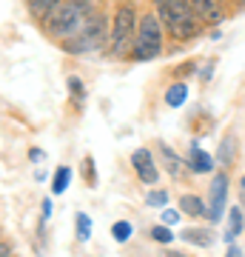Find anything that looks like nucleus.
Masks as SVG:
<instances>
[{
    "label": "nucleus",
    "instance_id": "nucleus-3",
    "mask_svg": "<svg viewBox=\"0 0 245 257\" xmlns=\"http://www.w3.org/2000/svg\"><path fill=\"white\" fill-rule=\"evenodd\" d=\"M160 52H163V23L157 20L154 12H148V15H143L140 23H137L131 55H134V60H140V63H148V60L160 57Z\"/></svg>",
    "mask_w": 245,
    "mask_h": 257
},
{
    "label": "nucleus",
    "instance_id": "nucleus-10",
    "mask_svg": "<svg viewBox=\"0 0 245 257\" xmlns=\"http://www.w3.org/2000/svg\"><path fill=\"white\" fill-rule=\"evenodd\" d=\"M182 240H185V243H194V246H200V248H208V246H214V231H208V229H185L182 231Z\"/></svg>",
    "mask_w": 245,
    "mask_h": 257
},
{
    "label": "nucleus",
    "instance_id": "nucleus-25",
    "mask_svg": "<svg viewBox=\"0 0 245 257\" xmlns=\"http://www.w3.org/2000/svg\"><path fill=\"white\" fill-rule=\"evenodd\" d=\"M49 214H52V203L46 200V203H43V220H49Z\"/></svg>",
    "mask_w": 245,
    "mask_h": 257
},
{
    "label": "nucleus",
    "instance_id": "nucleus-6",
    "mask_svg": "<svg viewBox=\"0 0 245 257\" xmlns=\"http://www.w3.org/2000/svg\"><path fill=\"white\" fill-rule=\"evenodd\" d=\"M225 200H228V177L225 175H217V177H214V183H211V203H208V209H205V214H208L211 223L222 220Z\"/></svg>",
    "mask_w": 245,
    "mask_h": 257
},
{
    "label": "nucleus",
    "instance_id": "nucleus-5",
    "mask_svg": "<svg viewBox=\"0 0 245 257\" xmlns=\"http://www.w3.org/2000/svg\"><path fill=\"white\" fill-rule=\"evenodd\" d=\"M171 6V35L180 40H191L200 29V18L191 9V0H168Z\"/></svg>",
    "mask_w": 245,
    "mask_h": 257
},
{
    "label": "nucleus",
    "instance_id": "nucleus-15",
    "mask_svg": "<svg viewBox=\"0 0 245 257\" xmlns=\"http://www.w3.org/2000/svg\"><path fill=\"white\" fill-rule=\"evenodd\" d=\"M69 180H72V169H57L55 172V180H52V192L55 194H63L66 189H69Z\"/></svg>",
    "mask_w": 245,
    "mask_h": 257
},
{
    "label": "nucleus",
    "instance_id": "nucleus-26",
    "mask_svg": "<svg viewBox=\"0 0 245 257\" xmlns=\"http://www.w3.org/2000/svg\"><path fill=\"white\" fill-rule=\"evenodd\" d=\"M29 157H32V160H43V152H40V149H32V155Z\"/></svg>",
    "mask_w": 245,
    "mask_h": 257
},
{
    "label": "nucleus",
    "instance_id": "nucleus-19",
    "mask_svg": "<svg viewBox=\"0 0 245 257\" xmlns=\"http://www.w3.org/2000/svg\"><path fill=\"white\" fill-rule=\"evenodd\" d=\"M163 157H165V163H168V172H171V175H180L182 163H180V157L177 155H171V149L168 146H163Z\"/></svg>",
    "mask_w": 245,
    "mask_h": 257
},
{
    "label": "nucleus",
    "instance_id": "nucleus-7",
    "mask_svg": "<svg viewBox=\"0 0 245 257\" xmlns=\"http://www.w3.org/2000/svg\"><path fill=\"white\" fill-rule=\"evenodd\" d=\"M131 166H134L137 177H140L143 183H157V180H160L157 163H154V157H151L148 149H137L134 155H131Z\"/></svg>",
    "mask_w": 245,
    "mask_h": 257
},
{
    "label": "nucleus",
    "instance_id": "nucleus-4",
    "mask_svg": "<svg viewBox=\"0 0 245 257\" xmlns=\"http://www.w3.org/2000/svg\"><path fill=\"white\" fill-rule=\"evenodd\" d=\"M134 35H137V12L131 3H123L114 15V26L109 35V46L114 57H123L128 52V46H134Z\"/></svg>",
    "mask_w": 245,
    "mask_h": 257
},
{
    "label": "nucleus",
    "instance_id": "nucleus-17",
    "mask_svg": "<svg viewBox=\"0 0 245 257\" xmlns=\"http://www.w3.org/2000/svg\"><path fill=\"white\" fill-rule=\"evenodd\" d=\"M77 240H80V243H89L91 240V217L89 214H77Z\"/></svg>",
    "mask_w": 245,
    "mask_h": 257
},
{
    "label": "nucleus",
    "instance_id": "nucleus-13",
    "mask_svg": "<svg viewBox=\"0 0 245 257\" xmlns=\"http://www.w3.org/2000/svg\"><path fill=\"white\" fill-rule=\"evenodd\" d=\"M180 209L185 211V214H191V217H202V214H205V203H202L197 194H182Z\"/></svg>",
    "mask_w": 245,
    "mask_h": 257
},
{
    "label": "nucleus",
    "instance_id": "nucleus-22",
    "mask_svg": "<svg viewBox=\"0 0 245 257\" xmlns=\"http://www.w3.org/2000/svg\"><path fill=\"white\" fill-rule=\"evenodd\" d=\"M160 220H163V226H177V223H180V211H174V209H165Z\"/></svg>",
    "mask_w": 245,
    "mask_h": 257
},
{
    "label": "nucleus",
    "instance_id": "nucleus-8",
    "mask_svg": "<svg viewBox=\"0 0 245 257\" xmlns=\"http://www.w3.org/2000/svg\"><path fill=\"white\" fill-rule=\"evenodd\" d=\"M191 9H194L197 18L208 20V23H219V20L225 18V15H222V6H219V0H191Z\"/></svg>",
    "mask_w": 245,
    "mask_h": 257
},
{
    "label": "nucleus",
    "instance_id": "nucleus-23",
    "mask_svg": "<svg viewBox=\"0 0 245 257\" xmlns=\"http://www.w3.org/2000/svg\"><path fill=\"white\" fill-rule=\"evenodd\" d=\"M86 183L89 186H97V175H94V160L86 157Z\"/></svg>",
    "mask_w": 245,
    "mask_h": 257
},
{
    "label": "nucleus",
    "instance_id": "nucleus-2",
    "mask_svg": "<svg viewBox=\"0 0 245 257\" xmlns=\"http://www.w3.org/2000/svg\"><path fill=\"white\" fill-rule=\"evenodd\" d=\"M109 40V26H106V18L100 12H91L89 20L83 23L72 37L63 40V49L72 52V55H89V52H97V49L106 46Z\"/></svg>",
    "mask_w": 245,
    "mask_h": 257
},
{
    "label": "nucleus",
    "instance_id": "nucleus-9",
    "mask_svg": "<svg viewBox=\"0 0 245 257\" xmlns=\"http://www.w3.org/2000/svg\"><path fill=\"white\" fill-rule=\"evenodd\" d=\"M191 169L197 172V175H208L211 169H214V160H211L208 152H202L197 143L191 146Z\"/></svg>",
    "mask_w": 245,
    "mask_h": 257
},
{
    "label": "nucleus",
    "instance_id": "nucleus-1",
    "mask_svg": "<svg viewBox=\"0 0 245 257\" xmlns=\"http://www.w3.org/2000/svg\"><path fill=\"white\" fill-rule=\"evenodd\" d=\"M91 12H94L91 9V0H60L55 9L43 18L46 32L66 40V37H72L74 32L89 20Z\"/></svg>",
    "mask_w": 245,
    "mask_h": 257
},
{
    "label": "nucleus",
    "instance_id": "nucleus-20",
    "mask_svg": "<svg viewBox=\"0 0 245 257\" xmlns=\"http://www.w3.org/2000/svg\"><path fill=\"white\" fill-rule=\"evenodd\" d=\"M145 203H148V206H165V203H168V194L160 192V189H157V192H148Z\"/></svg>",
    "mask_w": 245,
    "mask_h": 257
},
{
    "label": "nucleus",
    "instance_id": "nucleus-11",
    "mask_svg": "<svg viewBox=\"0 0 245 257\" xmlns=\"http://www.w3.org/2000/svg\"><path fill=\"white\" fill-rule=\"evenodd\" d=\"M228 231H225V240L228 243H234V237H239L242 234V229H245V214H242V209L239 206H234L231 209V214H228Z\"/></svg>",
    "mask_w": 245,
    "mask_h": 257
},
{
    "label": "nucleus",
    "instance_id": "nucleus-18",
    "mask_svg": "<svg viewBox=\"0 0 245 257\" xmlns=\"http://www.w3.org/2000/svg\"><path fill=\"white\" fill-rule=\"evenodd\" d=\"M151 237H154L157 243H171L174 231L168 229V226H163V223H160V226H154V229H151Z\"/></svg>",
    "mask_w": 245,
    "mask_h": 257
},
{
    "label": "nucleus",
    "instance_id": "nucleus-12",
    "mask_svg": "<svg viewBox=\"0 0 245 257\" xmlns=\"http://www.w3.org/2000/svg\"><path fill=\"white\" fill-rule=\"evenodd\" d=\"M185 100H188V86H185V83H174V86H168V92H165V106L180 109Z\"/></svg>",
    "mask_w": 245,
    "mask_h": 257
},
{
    "label": "nucleus",
    "instance_id": "nucleus-24",
    "mask_svg": "<svg viewBox=\"0 0 245 257\" xmlns=\"http://www.w3.org/2000/svg\"><path fill=\"white\" fill-rule=\"evenodd\" d=\"M225 257H245V254H242V248L236 246V243H228V254Z\"/></svg>",
    "mask_w": 245,
    "mask_h": 257
},
{
    "label": "nucleus",
    "instance_id": "nucleus-14",
    "mask_svg": "<svg viewBox=\"0 0 245 257\" xmlns=\"http://www.w3.org/2000/svg\"><path fill=\"white\" fill-rule=\"evenodd\" d=\"M236 157V138L234 135H228L225 140H222V146H219V163L222 166H231Z\"/></svg>",
    "mask_w": 245,
    "mask_h": 257
},
{
    "label": "nucleus",
    "instance_id": "nucleus-21",
    "mask_svg": "<svg viewBox=\"0 0 245 257\" xmlns=\"http://www.w3.org/2000/svg\"><path fill=\"white\" fill-rule=\"evenodd\" d=\"M69 89H72V97H74V103H80L83 100V83H80V77H69Z\"/></svg>",
    "mask_w": 245,
    "mask_h": 257
},
{
    "label": "nucleus",
    "instance_id": "nucleus-28",
    "mask_svg": "<svg viewBox=\"0 0 245 257\" xmlns=\"http://www.w3.org/2000/svg\"><path fill=\"white\" fill-rule=\"evenodd\" d=\"M242 192H245V175H242Z\"/></svg>",
    "mask_w": 245,
    "mask_h": 257
},
{
    "label": "nucleus",
    "instance_id": "nucleus-16",
    "mask_svg": "<svg viewBox=\"0 0 245 257\" xmlns=\"http://www.w3.org/2000/svg\"><path fill=\"white\" fill-rule=\"evenodd\" d=\"M131 234H134V226H131L128 220H120V223H114V226H111V237L117 240V243H126Z\"/></svg>",
    "mask_w": 245,
    "mask_h": 257
},
{
    "label": "nucleus",
    "instance_id": "nucleus-27",
    "mask_svg": "<svg viewBox=\"0 0 245 257\" xmlns=\"http://www.w3.org/2000/svg\"><path fill=\"white\" fill-rule=\"evenodd\" d=\"M163 257H188V254H182V251H163Z\"/></svg>",
    "mask_w": 245,
    "mask_h": 257
}]
</instances>
